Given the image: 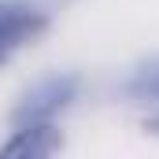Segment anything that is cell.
<instances>
[{
	"instance_id": "3957f363",
	"label": "cell",
	"mask_w": 159,
	"mask_h": 159,
	"mask_svg": "<svg viewBox=\"0 0 159 159\" xmlns=\"http://www.w3.org/2000/svg\"><path fill=\"white\" fill-rule=\"evenodd\" d=\"M59 148H63V129L56 122L52 126H22L0 144V159H56Z\"/></svg>"
},
{
	"instance_id": "7a4b0ae2",
	"label": "cell",
	"mask_w": 159,
	"mask_h": 159,
	"mask_svg": "<svg viewBox=\"0 0 159 159\" xmlns=\"http://www.w3.org/2000/svg\"><path fill=\"white\" fill-rule=\"evenodd\" d=\"M48 30V11L34 0H0V67Z\"/></svg>"
},
{
	"instance_id": "6da1fadb",
	"label": "cell",
	"mask_w": 159,
	"mask_h": 159,
	"mask_svg": "<svg viewBox=\"0 0 159 159\" xmlns=\"http://www.w3.org/2000/svg\"><path fill=\"white\" fill-rule=\"evenodd\" d=\"M81 78L74 70H52L37 78L30 89H22V96L15 100V111H11V126L22 129V126H52L74 100H78Z\"/></svg>"
},
{
	"instance_id": "277c9868",
	"label": "cell",
	"mask_w": 159,
	"mask_h": 159,
	"mask_svg": "<svg viewBox=\"0 0 159 159\" xmlns=\"http://www.w3.org/2000/svg\"><path fill=\"white\" fill-rule=\"evenodd\" d=\"M126 93L141 104H159V59H148L144 67H137L133 78L126 81Z\"/></svg>"
}]
</instances>
